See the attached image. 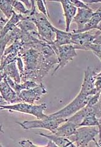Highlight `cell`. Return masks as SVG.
<instances>
[{
    "label": "cell",
    "instance_id": "3",
    "mask_svg": "<svg viewBox=\"0 0 101 147\" xmlns=\"http://www.w3.org/2000/svg\"><path fill=\"white\" fill-rule=\"evenodd\" d=\"M1 110H8L9 111H17L25 114L34 116L37 119H41L46 118L48 115H45L44 111L47 108L46 103H42L40 105L29 104L26 102H19L14 105H1Z\"/></svg>",
    "mask_w": 101,
    "mask_h": 147
},
{
    "label": "cell",
    "instance_id": "29",
    "mask_svg": "<svg viewBox=\"0 0 101 147\" xmlns=\"http://www.w3.org/2000/svg\"><path fill=\"white\" fill-rule=\"evenodd\" d=\"M19 145L23 147L29 146V147H40L43 146H38L34 144L32 142L30 141V140H23L22 141L19 142Z\"/></svg>",
    "mask_w": 101,
    "mask_h": 147
},
{
    "label": "cell",
    "instance_id": "8",
    "mask_svg": "<svg viewBox=\"0 0 101 147\" xmlns=\"http://www.w3.org/2000/svg\"><path fill=\"white\" fill-rule=\"evenodd\" d=\"M72 33L71 37V44L76 50H83L88 51L89 46L93 43L94 41L101 33L100 31L97 34H91L90 32L82 33Z\"/></svg>",
    "mask_w": 101,
    "mask_h": 147
},
{
    "label": "cell",
    "instance_id": "23",
    "mask_svg": "<svg viewBox=\"0 0 101 147\" xmlns=\"http://www.w3.org/2000/svg\"><path fill=\"white\" fill-rule=\"evenodd\" d=\"M13 7L15 12L27 16L30 12V9L26 7L22 1L16 0L13 1Z\"/></svg>",
    "mask_w": 101,
    "mask_h": 147
},
{
    "label": "cell",
    "instance_id": "16",
    "mask_svg": "<svg viewBox=\"0 0 101 147\" xmlns=\"http://www.w3.org/2000/svg\"><path fill=\"white\" fill-rule=\"evenodd\" d=\"M25 18L26 17L24 15L14 12L12 17L6 23L4 27L1 29V33H0L1 38L7 35L10 31L13 30V29L17 26L18 24L20 22L25 20Z\"/></svg>",
    "mask_w": 101,
    "mask_h": 147
},
{
    "label": "cell",
    "instance_id": "27",
    "mask_svg": "<svg viewBox=\"0 0 101 147\" xmlns=\"http://www.w3.org/2000/svg\"><path fill=\"white\" fill-rule=\"evenodd\" d=\"M70 3L72 4L75 6L76 8H80V9H90V8L87 4H86L83 1H80V0H70Z\"/></svg>",
    "mask_w": 101,
    "mask_h": 147
},
{
    "label": "cell",
    "instance_id": "22",
    "mask_svg": "<svg viewBox=\"0 0 101 147\" xmlns=\"http://www.w3.org/2000/svg\"><path fill=\"white\" fill-rule=\"evenodd\" d=\"M18 27L22 30L23 32L26 33H31L33 32H38L37 31V28L35 24L32 20L25 18V20L20 22L18 25Z\"/></svg>",
    "mask_w": 101,
    "mask_h": 147
},
{
    "label": "cell",
    "instance_id": "24",
    "mask_svg": "<svg viewBox=\"0 0 101 147\" xmlns=\"http://www.w3.org/2000/svg\"><path fill=\"white\" fill-rule=\"evenodd\" d=\"M99 125V119L96 115L92 114L86 116L82 122L79 125L80 126H98Z\"/></svg>",
    "mask_w": 101,
    "mask_h": 147
},
{
    "label": "cell",
    "instance_id": "9",
    "mask_svg": "<svg viewBox=\"0 0 101 147\" xmlns=\"http://www.w3.org/2000/svg\"><path fill=\"white\" fill-rule=\"evenodd\" d=\"M97 74V73L90 69V67L86 69L84 71L83 81L80 92L89 96H93L98 92L95 88V81Z\"/></svg>",
    "mask_w": 101,
    "mask_h": 147
},
{
    "label": "cell",
    "instance_id": "20",
    "mask_svg": "<svg viewBox=\"0 0 101 147\" xmlns=\"http://www.w3.org/2000/svg\"><path fill=\"white\" fill-rule=\"evenodd\" d=\"M101 22V7L97 9L96 11H94V14L92 17L90 18L88 23L84 26L83 29L79 33L89 32L92 29H97V26L99 25Z\"/></svg>",
    "mask_w": 101,
    "mask_h": 147
},
{
    "label": "cell",
    "instance_id": "25",
    "mask_svg": "<svg viewBox=\"0 0 101 147\" xmlns=\"http://www.w3.org/2000/svg\"><path fill=\"white\" fill-rule=\"evenodd\" d=\"M36 8H38V11L40 13H42V14L45 16L47 18H50L49 13L48 10L46 9V1H43V0H36Z\"/></svg>",
    "mask_w": 101,
    "mask_h": 147
},
{
    "label": "cell",
    "instance_id": "2",
    "mask_svg": "<svg viewBox=\"0 0 101 147\" xmlns=\"http://www.w3.org/2000/svg\"><path fill=\"white\" fill-rule=\"evenodd\" d=\"M67 120L68 119L60 118L50 114L46 118L43 119H37L33 121H24L22 123L17 122V123L25 129L42 128L49 130L53 133L60 125L65 123Z\"/></svg>",
    "mask_w": 101,
    "mask_h": 147
},
{
    "label": "cell",
    "instance_id": "1",
    "mask_svg": "<svg viewBox=\"0 0 101 147\" xmlns=\"http://www.w3.org/2000/svg\"><path fill=\"white\" fill-rule=\"evenodd\" d=\"M32 6L29 15L27 16H25L35 23L38 34L43 40L51 44L55 39L54 38L55 33L53 29V25L49 22L48 18H47L42 13L37 11L36 1H32Z\"/></svg>",
    "mask_w": 101,
    "mask_h": 147
},
{
    "label": "cell",
    "instance_id": "4",
    "mask_svg": "<svg viewBox=\"0 0 101 147\" xmlns=\"http://www.w3.org/2000/svg\"><path fill=\"white\" fill-rule=\"evenodd\" d=\"M97 135H99L98 126H80L77 128L75 134L69 138L78 147L87 146L90 142H94L98 146V142L96 140Z\"/></svg>",
    "mask_w": 101,
    "mask_h": 147
},
{
    "label": "cell",
    "instance_id": "7",
    "mask_svg": "<svg viewBox=\"0 0 101 147\" xmlns=\"http://www.w3.org/2000/svg\"><path fill=\"white\" fill-rule=\"evenodd\" d=\"M47 92L46 87L42 82L33 88L23 90L18 96L21 102L35 104L36 101H40L42 97L45 95Z\"/></svg>",
    "mask_w": 101,
    "mask_h": 147
},
{
    "label": "cell",
    "instance_id": "17",
    "mask_svg": "<svg viewBox=\"0 0 101 147\" xmlns=\"http://www.w3.org/2000/svg\"><path fill=\"white\" fill-rule=\"evenodd\" d=\"M37 135L45 137L48 140H51L53 142H54L56 145L59 147H75L76 145H74V143L72 142L69 138L63 136H57L55 134L46 135L43 133H37Z\"/></svg>",
    "mask_w": 101,
    "mask_h": 147
},
{
    "label": "cell",
    "instance_id": "18",
    "mask_svg": "<svg viewBox=\"0 0 101 147\" xmlns=\"http://www.w3.org/2000/svg\"><path fill=\"white\" fill-rule=\"evenodd\" d=\"M92 114L96 115L93 107L87 105L85 107H83V108L79 110L78 112H77L75 115L70 116V118H68V120L75 123L79 127V125L82 122L83 119L86 116Z\"/></svg>",
    "mask_w": 101,
    "mask_h": 147
},
{
    "label": "cell",
    "instance_id": "11",
    "mask_svg": "<svg viewBox=\"0 0 101 147\" xmlns=\"http://www.w3.org/2000/svg\"><path fill=\"white\" fill-rule=\"evenodd\" d=\"M54 1L61 3L65 19V31L69 32L70 31V25L77 13V8L70 3V0H61V1L57 0Z\"/></svg>",
    "mask_w": 101,
    "mask_h": 147
},
{
    "label": "cell",
    "instance_id": "6",
    "mask_svg": "<svg viewBox=\"0 0 101 147\" xmlns=\"http://www.w3.org/2000/svg\"><path fill=\"white\" fill-rule=\"evenodd\" d=\"M54 50L58 58V64L54 69L52 75H54L59 69H62L70 61H73L74 57L77 55L76 49L72 44L64 45L59 47L50 45Z\"/></svg>",
    "mask_w": 101,
    "mask_h": 147
},
{
    "label": "cell",
    "instance_id": "31",
    "mask_svg": "<svg viewBox=\"0 0 101 147\" xmlns=\"http://www.w3.org/2000/svg\"><path fill=\"white\" fill-rule=\"evenodd\" d=\"M99 128V141L98 142V146H101V126H98Z\"/></svg>",
    "mask_w": 101,
    "mask_h": 147
},
{
    "label": "cell",
    "instance_id": "12",
    "mask_svg": "<svg viewBox=\"0 0 101 147\" xmlns=\"http://www.w3.org/2000/svg\"><path fill=\"white\" fill-rule=\"evenodd\" d=\"M94 14V11L92 9H77V13L73 18V22L77 23V29L74 30L72 31L73 33H79L82 30L90 18L92 17Z\"/></svg>",
    "mask_w": 101,
    "mask_h": 147
},
{
    "label": "cell",
    "instance_id": "13",
    "mask_svg": "<svg viewBox=\"0 0 101 147\" xmlns=\"http://www.w3.org/2000/svg\"><path fill=\"white\" fill-rule=\"evenodd\" d=\"M5 76L9 77L15 82L21 83L22 78L16 62H13L1 68V78Z\"/></svg>",
    "mask_w": 101,
    "mask_h": 147
},
{
    "label": "cell",
    "instance_id": "14",
    "mask_svg": "<svg viewBox=\"0 0 101 147\" xmlns=\"http://www.w3.org/2000/svg\"><path fill=\"white\" fill-rule=\"evenodd\" d=\"M77 128L78 126L75 123L67 120L62 125L59 126L53 133L57 136L69 138L75 134Z\"/></svg>",
    "mask_w": 101,
    "mask_h": 147
},
{
    "label": "cell",
    "instance_id": "26",
    "mask_svg": "<svg viewBox=\"0 0 101 147\" xmlns=\"http://www.w3.org/2000/svg\"><path fill=\"white\" fill-rule=\"evenodd\" d=\"M88 51H92L101 62V45L97 43H92L88 47Z\"/></svg>",
    "mask_w": 101,
    "mask_h": 147
},
{
    "label": "cell",
    "instance_id": "21",
    "mask_svg": "<svg viewBox=\"0 0 101 147\" xmlns=\"http://www.w3.org/2000/svg\"><path fill=\"white\" fill-rule=\"evenodd\" d=\"M13 1H7V0L0 1V9L6 17V19L8 20H9L12 17L15 12L13 7Z\"/></svg>",
    "mask_w": 101,
    "mask_h": 147
},
{
    "label": "cell",
    "instance_id": "30",
    "mask_svg": "<svg viewBox=\"0 0 101 147\" xmlns=\"http://www.w3.org/2000/svg\"><path fill=\"white\" fill-rule=\"evenodd\" d=\"M46 146H48V147H51V146H55L57 147V146L56 145L55 143L54 142H53L51 140H48V143H47V145H46Z\"/></svg>",
    "mask_w": 101,
    "mask_h": 147
},
{
    "label": "cell",
    "instance_id": "5",
    "mask_svg": "<svg viewBox=\"0 0 101 147\" xmlns=\"http://www.w3.org/2000/svg\"><path fill=\"white\" fill-rule=\"evenodd\" d=\"M92 96L82 94V93L79 92L78 95L75 97V99L71 102H70L63 108L54 113H52L51 115L60 117V118L68 119L88 104Z\"/></svg>",
    "mask_w": 101,
    "mask_h": 147
},
{
    "label": "cell",
    "instance_id": "32",
    "mask_svg": "<svg viewBox=\"0 0 101 147\" xmlns=\"http://www.w3.org/2000/svg\"><path fill=\"white\" fill-rule=\"evenodd\" d=\"M99 126H101V118L99 119Z\"/></svg>",
    "mask_w": 101,
    "mask_h": 147
},
{
    "label": "cell",
    "instance_id": "10",
    "mask_svg": "<svg viewBox=\"0 0 101 147\" xmlns=\"http://www.w3.org/2000/svg\"><path fill=\"white\" fill-rule=\"evenodd\" d=\"M0 83H1V89H0L1 96L6 101L8 102L9 105L21 102L17 93L8 84L5 77L1 78Z\"/></svg>",
    "mask_w": 101,
    "mask_h": 147
},
{
    "label": "cell",
    "instance_id": "28",
    "mask_svg": "<svg viewBox=\"0 0 101 147\" xmlns=\"http://www.w3.org/2000/svg\"><path fill=\"white\" fill-rule=\"evenodd\" d=\"M92 107L94 108V112H95L96 117L99 119H100L101 118V92H100V95L99 97V101L97 102L96 105H95Z\"/></svg>",
    "mask_w": 101,
    "mask_h": 147
},
{
    "label": "cell",
    "instance_id": "19",
    "mask_svg": "<svg viewBox=\"0 0 101 147\" xmlns=\"http://www.w3.org/2000/svg\"><path fill=\"white\" fill-rule=\"evenodd\" d=\"M5 77L6 80H7L8 84L13 89L15 90V91L17 93L18 95L21 92V91H23V90L30 89L38 85V83L32 81H26L25 82H23L21 83H17L15 82L14 81H13V80L10 78H9V77ZM3 78H4V77H3Z\"/></svg>",
    "mask_w": 101,
    "mask_h": 147
},
{
    "label": "cell",
    "instance_id": "15",
    "mask_svg": "<svg viewBox=\"0 0 101 147\" xmlns=\"http://www.w3.org/2000/svg\"><path fill=\"white\" fill-rule=\"evenodd\" d=\"M53 29L55 33V39L54 42L50 45L59 47L64 45L71 44L72 32H67L66 31L61 30L55 27L54 26H53Z\"/></svg>",
    "mask_w": 101,
    "mask_h": 147
}]
</instances>
